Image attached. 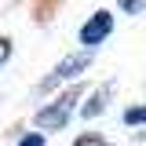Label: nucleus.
Returning a JSON list of instances; mask_svg holds the SVG:
<instances>
[{"label": "nucleus", "instance_id": "7ed1b4c3", "mask_svg": "<svg viewBox=\"0 0 146 146\" xmlns=\"http://www.w3.org/2000/svg\"><path fill=\"white\" fill-rule=\"evenodd\" d=\"M110 29H113V15H110V11H95V15L80 26V44L95 48V44H102L110 36Z\"/></svg>", "mask_w": 146, "mask_h": 146}, {"label": "nucleus", "instance_id": "f257e3e1", "mask_svg": "<svg viewBox=\"0 0 146 146\" xmlns=\"http://www.w3.org/2000/svg\"><path fill=\"white\" fill-rule=\"evenodd\" d=\"M88 66H91V51H77V55H66V58H62V62H58V66H55V70L48 73L44 80H40V88H44V91H51L55 84H62V80H73L77 73H84Z\"/></svg>", "mask_w": 146, "mask_h": 146}, {"label": "nucleus", "instance_id": "0eeeda50", "mask_svg": "<svg viewBox=\"0 0 146 146\" xmlns=\"http://www.w3.org/2000/svg\"><path fill=\"white\" fill-rule=\"evenodd\" d=\"M73 146H106V143H102L99 135H80V139H77Z\"/></svg>", "mask_w": 146, "mask_h": 146}, {"label": "nucleus", "instance_id": "6e6552de", "mask_svg": "<svg viewBox=\"0 0 146 146\" xmlns=\"http://www.w3.org/2000/svg\"><path fill=\"white\" fill-rule=\"evenodd\" d=\"M7 58H11V40H7V36H0V66H4Z\"/></svg>", "mask_w": 146, "mask_h": 146}, {"label": "nucleus", "instance_id": "20e7f679", "mask_svg": "<svg viewBox=\"0 0 146 146\" xmlns=\"http://www.w3.org/2000/svg\"><path fill=\"white\" fill-rule=\"evenodd\" d=\"M106 91H110V88H102L99 95H91V106H84V117H95V113H102V106H106V102H102V99H106Z\"/></svg>", "mask_w": 146, "mask_h": 146}, {"label": "nucleus", "instance_id": "39448f33", "mask_svg": "<svg viewBox=\"0 0 146 146\" xmlns=\"http://www.w3.org/2000/svg\"><path fill=\"white\" fill-rule=\"evenodd\" d=\"M124 121H128V124H143V121H146V106L128 110V113H124Z\"/></svg>", "mask_w": 146, "mask_h": 146}, {"label": "nucleus", "instance_id": "423d86ee", "mask_svg": "<svg viewBox=\"0 0 146 146\" xmlns=\"http://www.w3.org/2000/svg\"><path fill=\"white\" fill-rule=\"evenodd\" d=\"M18 146H44V135H40V131H29V135L18 139Z\"/></svg>", "mask_w": 146, "mask_h": 146}, {"label": "nucleus", "instance_id": "f03ea898", "mask_svg": "<svg viewBox=\"0 0 146 146\" xmlns=\"http://www.w3.org/2000/svg\"><path fill=\"white\" fill-rule=\"evenodd\" d=\"M73 102H77V91L73 95H62L55 106H44V110H36V128H44V131H58V128H66V121H70V110Z\"/></svg>", "mask_w": 146, "mask_h": 146}, {"label": "nucleus", "instance_id": "1a4fd4ad", "mask_svg": "<svg viewBox=\"0 0 146 146\" xmlns=\"http://www.w3.org/2000/svg\"><path fill=\"white\" fill-rule=\"evenodd\" d=\"M121 4H124L128 11H139V7H143V4H139V0H121Z\"/></svg>", "mask_w": 146, "mask_h": 146}]
</instances>
